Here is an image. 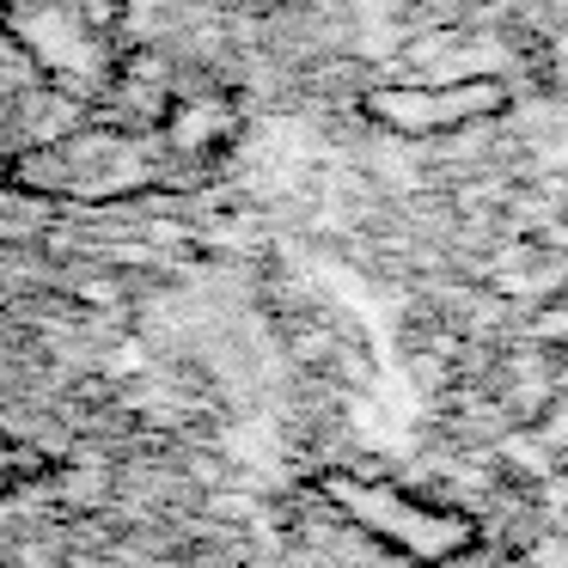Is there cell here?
Returning <instances> with one entry per match:
<instances>
[{
  "mask_svg": "<svg viewBox=\"0 0 568 568\" xmlns=\"http://www.w3.org/2000/svg\"><path fill=\"white\" fill-rule=\"evenodd\" d=\"M336 507L367 531L373 544L397 550L404 562L422 568H453L477 550V519L458 514V507H440L428 495H409L397 483H367V477H331L324 483Z\"/></svg>",
  "mask_w": 568,
  "mask_h": 568,
  "instance_id": "1",
  "label": "cell"
},
{
  "mask_svg": "<svg viewBox=\"0 0 568 568\" xmlns=\"http://www.w3.org/2000/svg\"><path fill=\"white\" fill-rule=\"evenodd\" d=\"M514 111V87L501 74H446V80H385L361 92V116L397 141H446L465 129H489Z\"/></svg>",
  "mask_w": 568,
  "mask_h": 568,
  "instance_id": "2",
  "label": "cell"
},
{
  "mask_svg": "<svg viewBox=\"0 0 568 568\" xmlns=\"http://www.w3.org/2000/svg\"><path fill=\"white\" fill-rule=\"evenodd\" d=\"M7 26L19 50L62 87H99L111 74L104 31L87 19L80 0H7Z\"/></svg>",
  "mask_w": 568,
  "mask_h": 568,
  "instance_id": "3",
  "label": "cell"
},
{
  "mask_svg": "<svg viewBox=\"0 0 568 568\" xmlns=\"http://www.w3.org/2000/svg\"><path fill=\"white\" fill-rule=\"evenodd\" d=\"M80 7H87V19H92V26L104 31V38H111V31H116V19H123V7H129V0H80Z\"/></svg>",
  "mask_w": 568,
  "mask_h": 568,
  "instance_id": "4",
  "label": "cell"
}]
</instances>
